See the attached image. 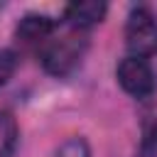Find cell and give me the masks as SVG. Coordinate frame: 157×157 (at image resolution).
<instances>
[{
	"label": "cell",
	"mask_w": 157,
	"mask_h": 157,
	"mask_svg": "<svg viewBox=\"0 0 157 157\" xmlns=\"http://www.w3.org/2000/svg\"><path fill=\"white\" fill-rule=\"evenodd\" d=\"M86 39L81 34H64L56 42L47 44L42 52V66L52 76H66L83 56Z\"/></svg>",
	"instance_id": "7a4b0ae2"
},
{
	"label": "cell",
	"mask_w": 157,
	"mask_h": 157,
	"mask_svg": "<svg viewBox=\"0 0 157 157\" xmlns=\"http://www.w3.org/2000/svg\"><path fill=\"white\" fill-rule=\"evenodd\" d=\"M125 44L132 56L157 54V20L147 7H135L125 25Z\"/></svg>",
	"instance_id": "6da1fadb"
},
{
	"label": "cell",
	"mask_w": 157,
	"mask_h": 157,
	"mask_svg": "<svg viewBox=\"0 0 157 157\" xmlns=\"http://www.w3.org/2000/svg\"><path fill=\"white\" fill-rule=\"evenodd\" d=\"M54 157H91V152H88V145L81 137H71L56 150Z\"/></svg>",
	"instance_id": "ba28073f"
},
{
	"label": "cell",
	"mask_w": 157,
	"mask_h": 157,
	"mask_svg": "<svg viewBox=\"0 0 157 157\" xmlns=\"http://www.w3.org/2000/svg\"><path fill=\"white\" fill-rule=\"evenodd\" d=\"M137 157H157V115H152L145 125V135H142Z\"/></svg>",
	"instance_id": "52a82bcc"
},
{
	"label": "cell",
	"mask_w": 157,
	"mask_h": 157,
	"mask_svg": "<svg viewBox=\"0 0 157 157\" xmlns=\"http://www.w3.org/2000/svg\"><path fill=\"white\" fill-rule=\"evenodd\" d=\"M17 123L10 113H0V157H10L17 145Z\"/></svg>",
	"instance_id": "8992f818"
},
{
	"label": "cell",
	"mask_w": 157,
	"mask_h": 157,
	"mask_svg": "<svg viewBox=\"0 0 157 157\" xmlns=\"http://www.w3.org/2000/svg\"><path fill=\"white\" fill-rule=\"evenodd\" d=\"M52 32H54V20H49L47 15H27L17 25V39H22L27 44L44 42Z\"/></svg>",
	"instance_id": "5b68a950"
},
{
	"label": "cell",
	"mask_w": 157,
	"mask_h": 157,
	"mask_svg": "<svg viewBox=\"0 0 157 157\" xmlns=\"http://www.w3.org/2000/svg\"><path fill=\"white\" fill-rule=\"evenodd\" d=\"M17 69V56L10 49H0V86H5Z\"/></svg>",
	"instance_id": "9c48e42d"
},
{
	"label": "cell",
	"mask_w": 157,
	"mask_h": 157,
	"mask_svg": "<svg viewBox=\"0 0 157 157\" xmlns=\"http://www.w3.org/2000/svg\"><path fill=\"white\" fill-rule=\"evenodd\" d=\"M105 2H98V0H81V2H71L66 5L64 10V17L69 20L71 27L76 29H86L96 22H101L105 17Z\"/></svg>",
	"instance_id": "277c9868"
},
{
	"label": "cell",
	"mask_w": 157,
	"mask_h": 157,
	"mask_svg": "<svg viewBox=\"0 0 157 157\" xmlns=\"http://www.w3.org/2000/svg\"><path fill=\"white\" fill-rule=\"evenodd\" d=\"M118 83L135 98H147L155 93V74L147 59L128 56L118 64Z\"/></svg>",
	"instance_id": "3957f363"
}]
</instances>
